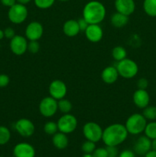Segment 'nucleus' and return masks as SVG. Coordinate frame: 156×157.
<instances>
[{"instance_id":"nucleus-14","label":"nucleus","mask_w":156,"mask_h":157,"mask_svg":"<svg viewBox=\"0 0 156 157\" xmlns=\"http://www.w3.org/2000/svg\"><path fill=\"white\" fill-rule=\"evenodd\" d=\"M84 33L87 39L93 43L99 42L103 36V31L99 24H90Z\"/></svg>"},{"instance_id":"nucleus-4","label":"nucleus","mask_w":156,"mask_h":157,"mask_svg":"<svg viewBox=\"0 0 156 157\" xmlns=\"http://www.w3.org/2000/svg\"><path fill=\"white\" fill-rule=\"evenodd\" d=\"M119 76L126 79H131L136 77L139 72V66L136 61L130 58H125L118 61L116 65Z\"/></svg>"},{"instance_id":"nucleus-18","label":"nucleus","mask_w":156,"mask_h":157,"mask_svg":"<svg viewBox=\"0 0 156 157\" xmlns=\"http://www.w3.org/2000/svg\"><path fill=\"white\" fill-rule=\"evenodd\" d=\"M119 73L116 66H108L102 70L101 78L107 84H112L116 82L119 78Z\"/></svg>"},{"instance_id":"nucleus-22","label":"nucleus","mask_w":156,"mask_h":157,"mask_svg":"<svg viewBox=\"0 0 156 157\" xmlns=\"http://www.w3.org/2000/svg\"><path fill=\"white\" fill-rule=\"evenodd\" d=\"M143 9L151 17H156V0H144Z\"/></svg>"},{"instance_id":"nucleus-42","label":"nucleus","mask_w":156,"mask_h":157,"mask_svg":"<svg viewBox=\"0 0 156 157\" xmlns=\"http://www.w3.org/2000/svg\"><path fill=\"white\" fill-rule=\"evenodd\" d=\"M17 2H18V3H21V4H23V5H26L28 4V3L30 2L32 0H16Z\"/></svg>"},{"instance_id":"nucleus-1","label":"nucleus","mask_w":156,"mask_h":157,"mask_svg":"<svg viewBox=\"0 0 156 157\" xmlns=\"http://www.w3.org/2000/svg\"><path fill=\"white\" fill-rule=\"evenodd\" d=\"M128 133L125 125L113 124L106 127L102 132V140L106 146L117 147L125 141Z\"/></svg>"},{"instance_id":"nucleus-3","label":"nucleus","mask_w":156,"mask_h":157,"mask_svg":"<svg viewBox=\"0 0 156 157\" xmlns=\"http://www.w3.org/2000/svg\"><path fill=\"white\" fill-rule=\"evenodd\" d=\"M147 125V120L141 113H133L126 120L125 127L128 134L139 135L144 132Z\"/></svg>"},{"instance_id":"nucleus-46","label":"nucleus","mask_w":156,"mask_h":157,"mask_svg":"<svg viewBox=\"0 0 156 157\" xmlns=\"http://www.w3.org/2000/svg\"><path fill=\"white\" fill-rule=\"evenodd\" d=\"M0 48H1V44H0Z\"/></svg>"},{"instance_id":"nucleus-11","label":"nucleus","mask_w":156,"mask_h":157,"mask_svg":"<svg viewBox=\"0 0 156 157\" xmlns=\"http://www.w3.org/2000/svg\"><path fill=\"white\" fill-rule=\"evenodd\" d=\"M28 43L27 38L19 35H15L14 38L11 39L10 48L11 51L15 55H22L28 51Z\"/></svg>"},{"instance_id":"nucleus-15","label":"nucleus","mask_w":156,"mask_h":157,"mask_svg":"<svg viewBox=\"0 0 156 157\" xmlns=\"http://www.w3.org/2000/svg\"><path fill=\"white\" fill-rule=\"evenodd\" d=\"M151 150V140L146 136H141L138 138L134 145L135 153L140 156H145Z\"/></svg>"},{"instance_id":"nucleus-19","label":"nucleus","mask_w":156,"mask_h":157,"mask_svg":"<svg viewBox=\"0 0 156 157\" xmlns=\"http://www.w3.org/2000/svg\"><path fill=\"white\" fill-rule=\"evenodd\" d=\"M63 32L67 37H75L80 32L76 20L70 19L66 21L63 25Z\"/></svg>"},{"instance_id":"nucleus-20","label":"nucleus","mask_w":156,"mask_h":157,"mask_svg":"<svg viewBox=\"0 0 156 157\" xmlns=\"http://www.w3.org/2000/svg\"><path fill=\"white\" fill-rule=\"evenodd\" d=\"M52 144L58 150H64L68 146L69 140L67 134L61 132H57L53 135L52 137Z\"/></svg>"},{"instance_id":"nucleus-6","label":"nucleus","mask_w":156,"mask_h":157,"mask_svg":"<svg viewBox=\"0 0 156 157\" xmlns=\"http://www.w3.org/2000/svg\"><path fill=\"white\" fill-rule=\"evenodd\" d=\"M58 131L65 134H70L75 131L78 125V121L76 117L69 113H64L58 119Z\"/></svg>"},{"instance_id":"nucleus-34","label":"nucleus","mask_w":156,"mask_h":157,"mask_svg":"<svg viewBox=\"0 0 156 157\" xmlns=\"http://www.w3.org/2000/svg\"><path fill=\"white\" fill-rule=\"evenodd\" d=\"M148 86V81L146 78H142L138 80L137 87L138 89H142V90H146Z\"/></svg>"},{"instance_id":"nucleus-38","label":"nucleus","mask_w":156,"mask_h":157,"mask_svg":"<svg viewBox=\"0 0 156 157\" xmlns=\"http://www.w3.org/2000/svg\"><path fill=\"white\" fill-rule=\"evenodd\" d=\"M118 157H136V153L132 150H125L119 153Z\"/></svg>"},{"instance_id":"nucleus-7","label":"nucleus","mask_w":156,"mask_h":157,"mask_svg":"<svg viewBox=\"0 0 156 157\" xmlns=\"http://www.w3.org/2000/svg\"><path fill=\"white\" fill-rule=\"evenodd\" d=\"M103 130L95 122H88L83 127V134L87 140L97 143L102 140Z\"/></svg>"},{"instance_id":"nucleus-21","label":"nucleus","mask_w":156,"mask_h":157,"mask_svg":"<svg viewBox=\"0 0 156 157\" xmlns=\"http://www.w3.org/2000/svg\"><path fill=\"white\" fill-rule=\"evenodd\" d=\"M128 16L123 15L122 13L116 12V13L113 14L111 16L110 21H111L112 25L116 28H122L126 25L128 22Z\"/></svg>"},{"instance_id":"nucleus-10","label":"nucleus","mask_w":156,"mask_h":157,"mask_svg":"<svg viewBox=\"0 0 156 157\" xmlns=\"http://www.w3.org/2000/svg\"><path fill=\"white\" fill-rule=\"evenodd\" d=\"M67 93V85L61 80H54L49 85V94L57 101L65 98Z\"/></svg>"},{"instance_id":"nucleus-30","label":"nucleus","mask_w":156,"mask_h":157,"mask_svg":"<svg viewBox=\"0 0 156 157\" xmlns=\"http://www.w3.org/2000/svg\"><path fill=\"white\" fill-rule=\"evenodd\" d=\"M34 2L38 9H47L53 6L55 0H34Z\"/></svg>"},{"instance_id":"nucleus-13","label":"nucleus","mask_w":156,"mask_h":157,"mask_svg":"<svg viewBox=\"0 0 156 157\" xmlns=\"http://www.w3.org/2000/svg\"><path fill=\"white\" fill-rule=\"evenodd\" d=\"M15 157H35V149L28 143H19L13 149Z\"/></svg>"},{"instance_id":"nucleus-2","label":"nucleus","mask_w":156,"mask_h":157,"mask_svg":"<svg viewBox=\"0 0 156 157\" xmlns=\"http://www.w3.org/2000/svg\"><path fill=\"white\" fill-rule=\"evenodd\" d=\"M106 10L102 2L96 0L90 1L84 6L83 18L90 24H99L105 18Z\"/></svg>"},{"instance_id":"nucleus-28","label":"nucleus","mask_w":156,"mask_h":157,"mask_svg":"<svg viewBox=\"0 0 156 157\" xmlns=\"http://www.w3.org/2000/svg\"><path fill=\"white\" fill-rule=\"evenodd\" d=\"M44 131L46 134L53 136L57 132H58V124L53 122V121H49V122L45 123L44 126Z\"/></svg>"},{"instance_id":"nucleus-29","label":"nucleus","mask_w":156,"mask_h":157,"mask_svg":"<svg viewBox=\"0 0 156 157\" xmlns=\"http://www.w3.org/2000/svg\"><path fill=\"white\" fill-rule=\"evenodd\" d=\"M96 148V143L87 140L82 144V147H81L82 151L84 153H93Z\"/></svg>"},{"instance_id":"nucleus-23","label":"nucleus","mask_w":156,"mask_h":157,"mask_svg":"<svg viewBox=\"0 0 156 157\" xmlns=\"http://www.w3.org/2000/svg\"><path fill=\"white\" fill-rule=\"evenodd\" d=\"M112 56L118 62L127 58V51L122 46H116L112 51Z\"/></svg>"},{"instance_id":"nucleus-9","label":"nucleus","mask_w":156,"mask_h":157,"mask_svg":"<svg viewBox=\"0 0 156 157\" xmlns=\"http://www.w3.org/2000/svg\"><path fill=\"white\" fill-rule=\"evenodd\" d=\"M15 130L23 137H30L35 133V126L31 120L27 118L19 119L15 125Z\"/></svg>"},{"instance_id":"nucleus-16","label":"nucleus","mask_w":156,"mask_h":157,"mask_svg":"<svg viewBox=\"0 0 156 157\" xmlns=\"http://www.w3.org/2000/svg\"><path fill=\"white\" fill-rule=\"evenodd\" d=\"M116 12L129 16L135 12L136 3L134 0H115Z\"/></svg>"},{"instance_id":"nucleus-36","label":"nucleus","mask_w":156,"mask_h":157,"mask_svg":"<svg viewBox=\"0 0 156 157\" xmlns=\"http://www.w3.org/2000/svg\"><path fill=\"white\" fill-rule=\"evenodd\" d=\"M77 22H78V25H79L80 32H85V30L87 29V28L88 27L89 23L87 22V21H86L84 18H80V19L77 21Z\"/></svg>"},{"instance_id":"nucleus-37","label":"nucleus","mask_w":156,"mask_h":157,"mask_svg":"<svg viewBox=\"0 0 156 157\" xmlns=\"http://www.w3.org/2000/svg\"><path fill=\"white\" fill-rule=\"evenodd\" d=\"M5 37H6L7 38H9V39H12V38L15 36V32L14 31V29L12 28H7V29H5L4 31Z\"/></svg>"},{"instance_id":"nucleus-31","label":"nucleus","mask_w":156,"mask_h":157,"mask_svg":"<svg viewBox=\"0 0 156 157\" xmlns=\"http://www.w3.org/2000/svg\"><path fill=\"white\" fill-rule=\"evenodd\" d=\"M40 50V44L38 41H30L28 43V51L32 54H37Z\"/></svg>"},{"instance_id":"nucleus-8","label":"nucleus","mask_w":156,"mask_h":157,"mask_svg":"<svg viewBox=\"0 0 156 157\" xmlns=\"http://www.w3.org/2000/svg\"><path fill=\"white\" fill-rule=\"evenodd\" d=\"M39 112L44 117H52L58 110V101L50 96L45 97L40 102L38 106Z\"/></svg>"},{"instance_id":"nucleus-47","label":"nucleus","mask_w":156,"mask_h":157,"mask_svg":"<svg viewBox=\"0 0 156 157\" xmlns=\"http://www.w3.org/2000/svg\"><path fill=\"white\" fill-rule=\"evenodd\" d=\"M0 157H3V156H0Z\"/></svg>"},{"instance_id":"nucleus-39","label":"nucleus","mask_w":156,"mask_h":157,"mask_svg":"<svg viewBox=\"0 0 156 157\" xmlns=\"http://www.w3.org/2000/svg\"><path fill=\"white\" fill-rule=\"evenodd\" d=\"M16 0H1V2L3 6L9 8L14 6L16 3Z\"/></svg>"},{"instance_id":"nucleus-41","label":"nucleus","mask_w":156,"mask_h":157,"mask_svg":"<svg viewBox=\"0 0 156 157\" xmlns=\"http://www.w3.org/2000/svg\"><path fill=\"white\" fill-rule=\"evenodd\" d=\"M151 150L156 151V138L151 140Z\"/></svg>"},{"instance_id":"nucleus-44","label":"nucleus","mask_w":156,"mask_h":157,"mask_svg":"<svg viewBox=\"0 0 156 157\" xmlns=\"http://www.w3.org/2000/svg\"><path fill=\"white\" fill-rule=\"evenodd\" d=\"M83 157H93L92 153H84V155Z\"/></svg>"},{"instance_id":"nucleus-5","label":"nucleus","mask_w":156,"mask_h":157,"mask_svg":"<svg viewBox=\"0 0 156 157\" xmlns=\"http://www.w3.org/2000/svg\"><path fill=\"white\" fill-rule=\"evenodd\" d=\"M28 11L25 5L21 3H15L14 6L9 8L8 17L9 20L14 24L19 25L24 22L28 18Z\"/></svg>"},{"instance_id":"nucleus-45","label":"nucleus","mask_w":156,"mask_h":157,"mask_svg":"<svg viewBox=\"0 0 156 157\" xmlns=\"http://www.w3.org/2000/svg\"><path fill=\"white\" fill-rule=\"evenodd\" d=\"M59 1H61V2H67V1H69V0H59Z\"/></svg>"},{"instance_id":"nucleus-24","label":"nucleus","mask_w":156,"mask_h":157,"mask_svg":"<svg viewBox=\"0 0 156 157\" xmlns=\"http://www.w3.org/2000/svg\"><path fill=\"white\" fill-rule=\"evenodd\" d=\"M58 110L64 114L70 113L72 110V107H73L72 103L69 100L65 99V98L58 101Z\"/></svg>"},{"instance_id":"nucleus-26","label":"nucleus","mask_w":156,"mask_h":157,"mask_svg":"<svg viewBox=\"0 0 156 157\" xmlns=\"http://www.w3.org/2000/svg\"><path fill=\"white\" fill-rule=\"evenodd\" d=\"M142 115L146 120L155 121L156 120V107L155 106H147L144 108Z\"/></svg>"},{"instance_id":"nucleus-32","label":"nucleus","mask_w":156,"mask_h":157,"mask_svg":"<svg viewBox=\"0 0 156 157\" xmlns=\"http://www.w3.org/2000/svg\"><path fill=\"white\" fill-rule=\"evenodd\" d=\"M93 157H108V153L106 147H99L96 148V150L92 153Z\"/></svg>"},{"instance_id":"nucleus-25","label":"nucleus","mask_w":156,"mask_h":157,"mask_svg":"<svg viewBox=\"0 0 156 157\" xmlns=\"http://www.w3.org/2000/svg\"><path fill=\"white\" fill-rule=\"evenodd\" d=\"M145 135L151 139V140L156 138V122L155 121H151L150 123H147V125L144 130Z\"/></svg>"},{"instance_id":"nucleus-40","label":"nucleus","mask_w":156,"mask_h":157,"mask_svg":"<svg viewBox=\"0 0 156 157\" xmlns=\"http://www.w3.org/2000/svg\"><path fill=\"white\" fill-rule=\"evenodd\" d=\"M145 157H156V151L155 150H151L145 155Z\"/></svg>"},{"instance_id":"nucleus-33","label":"nucleus","mask_w":156,"mask_h":157,"mask_svg":"<svg viewBox=\"0 0 156 157\" xmlns=\"http://www.w3.org/2000/svg\"><path fill=\"white\" fill-rule=\"evenodd\" d=\"M108 153V157H118L119 156V150H118L117 147H110V146H106V147Z\"/></svg>"},{"instance_id":"nucleus-17","label":"nucleus","mask_w":156,"mask_h":157,"mask_svg":"<svg viewBox=\"0 0 156 157\" xmlns=\"http://www.w3.org/2000/svg\"><path fill=\"white\" fill-rule=\"evenodd\" d=\"M132 100L136 107L140 109H144L149 104V94L146 90L137 89L133 94Z\"/></svg>"},{"instance_id":"nucleus-35","label":"nucleus","mask_w":156,"mask_h":157,"mask_svg":"<svg viewBox=\"0 0 156 157\" xmlns=\"http://www.w3.org/2000/svg\"><path fill=\"white\" fill-rule=\"evenodd\" d=\"M9 77L6 75H0V87H5L9 84Z\"/></svg>"},{"instance_id":"nucleus-27","label":"nucleus","mask_w":156,"mask_h":157,"mask_svg":"<svg viewBox=\"0 0 156 157\" xmlns=\"http://www.w3.org/2000/svg\"><path fill=\"white\" fill-rule=\"evenodd\" d=\"M11 139V133L4 126H0V145H5Z\"/></svg>"},{"instance_id":"nucleus-12","label":"nucleus","mask_w":156,"mask_h":157,"mask_svg":"<svg viewBox=\"0 0 156 157\" xmlns=\"http://www.w3.org/2000/svg\"><path fill=\"white\" fill-rule=\"evenodd\" d=\"M44 28L38 21H32L25 29V36L29 41H38L42 37Z\"/></svg>"},{"instance_id":"nucleus-43","label":"nucleus","mask_w":156,"mask_h":157,"mask_svg":"<svg viewBox=\"0 0 156 157\" xmlns=\"http://www.w3.org/2000/svg\"><path fill=\"white\" fill-rule=\"evenodd\" d=\"M4 37H5L4 31H2V30H1V29H0V40L2 39V38H4Z\"/></svg>"}]
</instances>
